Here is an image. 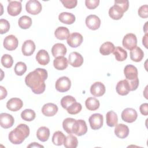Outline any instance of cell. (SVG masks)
<instances>
[{
  "instance_id": "22",
  "label": "cell",
  "mask_w": 148,
  "mask_h": 148,
  "mask_svg": "<svg viewBox=\"0 0 148 148\" xmlns=\"http://www.w3.org/2000/svg\"><path fill=\"white\" fill-rule=\"evenodd\" d=\"M67 49L66 46L60 43H56L51 48V53L54 57L63 56L66 53Z\"/></svg>"
},
{
  "instance_id": "15",
  "label": "cell",
  "mask_w": 148,
  "mask_h": 148,
  "mask_svg": "<svg viewBox=\"0 0 148 148\" xmlns=\"http://www.w3.org/2000/svg\"><path fill=\"white\" fill-rule=\"evenodd\" d=\"M106 91L105 85L100 82L94 83L90 87V92L94 97H101Z\"/></svg>"
},
{
  "instance_id": "10",
  "label": "cell",
  "mask_w": 148,
  "mask_h": 148,
  "mask_svg": "<svg viewBox=\"0 0 148 148\" xmlns=\"http://www.w3.org/2000/svg\"><path fill=\"white\" fill-rule=\"evenodd\" d=\"M22 10V5L21 1H9L7 7V11L9 15L12 16H16L18 15Z\"/></svg>"
},
{
  "instance_id": "5",
  "label": "cell",
  "mask_w": 148,
  "mask_h": 148,
  "mask_svg": "<svg viewBox=\"0 0 148 148\" xmlns=\"http://www.w3.org/2000/svg\"><path fill=\"white\" fill-rule=\"evenodd\" d=\"M123 46L129 50H131L136 47L137 38L135 34L129 33L126 34L123 39Z\"/></svg>"
},
{
  "instance_id": "52",
  "label": "cell",
  "mask_w": 148,
  "mask_h": 148,
  "mask_svg": "<svg viewBox=\"0 0 148 148\" xmlns=\"http://www.w3.org/2000/svg\"><path fill=\"white\" fill-rule=\"evenodd\" d=\"M142 43L145 46V47L147 48V34H146L142 39Z\"/></svg>"
},
{
  "instance_id": "6",
  "label": "cell",
  "mask_w": 148,
  "mask_h": 148,
  "mask_svg": "<svg viewBox=\"0 0 148 148\" xmlns=\"http://www.w3.org/2000/svg\"><path fill=\"white\" fill-rule=\"evenodd\" d=\"M88 121L91 129L97 130L102 127L103 117L100 113H94L89 117Z\"/></svg>"
},
{
  "instance_id": "8",
  "label": "cell",
  "mask_w": 148,
  "mask_h": 148,
  "mask_svg": "<svg viewBox=\"0 0 148 148\" xmlns=\"http://www.w3.org/2000/svg\"><path fill=\"white\" fill-rule=\"evenodd\" d=\"M121 116L123 121L128 123H132L136 120L138 113L135 109L128 108L123 110Z\"/></svg>"
},
{
  "instance_id": "24",
  "label": "cell",
  "mask_w": 148,
  "mask_h": 148,
  "mask_svg": "<svg viewBox=\"0 0 148 148\" xmlns=\"http://www.w3.org/2000/svg\"><path fill=\"white\" fill-rule=\"evenodd\" d=\"M68 61L67 58L64 56L56 57L53 61V66L57 70H64L68 67Z\"/></svg>"
},
{
  "instance_id": "50",
  "label": "cell",
  "mask_w": 148,
  "mask_h": 148,
  "mask_svg": "<svg viewBox=\"0 0 148 148\" xmlns=\"http://www.w3.org/2000/svg\"><path fill=\"white\" fill-rule=\"evenodd\" d=\"M0 90H1V98H0V99L2 100V99L6 98L8 93H7V91H6V88H4L2 86H0Z\"/></svg>"
},
{
  "instance_id": "9",
  "label": "cell",
  "mask_w": 148,
  "mask_h": 148,
  "mask_svg": "<svg viewBox=\"0 0 148 148\" xmlns=\"http://www.w3.org/2000/svg\"><path fill=\"white\" fill-rule=\"evenodd\" d=\"M83 37L79 32H73L67 38L68 45L73 48L79 47L83 42Z\"/></svg>"
},
{
  "instance_id": "18",
  "label": "cell",
  "mask_w": 148,
  "mask_h": 148,
  "mask_svg": "<svg viewBox=\"0 0 148 148\" xmlns=\"http://www.w3.org/2000/svg\"><path fill=\"white\" fill-rule=\"evenodd\" d=\"M35 44L34 42L32 40H25L21 47V51L24 56H30L35 51Z\"/></svg>"
},
{
  "instance_id": "23",
  "label": "cell",
  "mask_w": 148,
  "mask_h": 148,
  "mask_svg": "<svg viewBox=\"0 0 148 148\" xmlns=\"http://www.w3.org/2000/svg\"><path fill=\"white\" fill-rule=\"evenodd\" d=\"M36 60L40 65H46L50 62L49 54L45 50H40L36 55Z\"/></svg>"
},
{
  "instance_id": "31",
  "label": "cell",
  "mask_w": 148,
  "mask_h": 148,
  "mask_svg": "<svg viewBox=\"0 0 148 148\" xmlns=\"http://www.w3.org/2000/svg\"><path fill=\"white\" fill-rule=\"evenodd\" d=\"M115 49L114 45L110 42L103 43L99 48V52L103 56H108L113 52Z\"/></svg>"
},
{
  "instance_id": "13",
  "label": "cell",
  "mask_w": 148,
  "mask_h": 148,
  "mask_svg": "<svg viewBox=\"0 0 148 148\" xmlns=\"http://www.w3.org/2000/svg\"><path fill=\"white\" fill-rule=\"evenodd\" d=\"M84 61L82 56L76 51L72 52L69 54L68 57V62L69 64L75 68L82 66Z\"/></svg>"
},
{
  "instance_id": "25",
  "label": "cell",
  "mask_w": 148,
  "mask_h": 148,
  "mask_svg": "<svg viewBox=\"0 0 148 148\" xmlns=\"http://www.w3.org/2000/svg\"><path fill=\"white\" fill-rule=\"evenodd\" d=\"M59 20L65 24H72L75 21L76 18L74 14L68 12H62L58 16Z\"/></svg>"
},
{
  "instance_id": "32",
  "label": "cell",
  "mask_w": 148,
  "mask_h": 148,
  "mask_svg": "<svg viewBox=\"0 0 148 148\" xmlns=\"http://www.w3.org/2000/svg\"><path fill=\"white\" fill-rule=\"evenodd\" d=\"M106 124L110 127L116 126L118 123V117L117 114L112 111H109L106 114Z\"/></svg>"
},
{
  "instance_id": "2",
  "label": "cell",
  "mask_w": 148,
  "mask_h": 148,
  "mask_svg": "<svg viewBox=\"0 0 148 148\" xmlns=\"http://www.w3.org/2000/svg\"><path fill=\"white\" fill-rule=\"evenodd\" d=\"M29 134V128L25 124L18 125L15 129L9 134V140L14 145H19L23 142Z\"/></svg>"
},
{
  "instance_id": "4",
  "label": "cell",
  "mask_w": 148,
  "mask_h": 148,
  "mask_svg": "<svg viewBox=\"0 0 148 148\" xmlns=\"http://www.w3.org/2000/svg\"><path fill=\"white\" fill-rule=\"evenodd\" d=\"M26 11L31 14L36 15L39 14L42 9L41 3L37 0H29L25 5Z\"/></svg>"
},
{
  "instance_id": "19",
  "label": "cell",
  "mask_w": 148,
  "mask_h": 148,
  "mask_svg": "<svg viewBox=\"0 0 148 148\" xmlns=\"http://www.w3.org/2000/svg\"><path fill=\"white\" fill-rule=\"evenodd\" d=\"M58 106L53 103L45 104L42 108V112L43 115L47 117L54 116L58 112Z\"/></svg>"
},
{
  "instance_id": "47",
  "label": "cell",
  "mask_w": 148,
  "mask_h": 148,
  "mask_svg": "<svg viewBox=\"0 0 148 148\" xmlns=\"http://www.w3.org/2000/svg\"><path fill=\"white\" fill-rule=\"evenodd\" d=\"M99 3V0H86L85 5L88 9H95Z\"/></svg>"
},
{
  "instance_id": "29",
  "label": "cell",
  "mask_w": 148,
  "mask_h": 148,
  "mask_svg": "<svg viewBox=\"0 0 148 148\" xmlns=\"http://www.w3.org/2000/svg\"><path fill=\"white\" fill-rule=\"evenodd\" d=\"M54 35L59 40H65L70 35L69 31L65 27H59L55 30Z\"/></svg>"
},
{
  "instance_id": "11",
  "label": "cell",
  "mask_w": 148,
  "mask_h": 148,
  "mask_svg": "<svg viewBox=\"0 0 148 148\" xmlns=\"http://www.w3.org/2000/svg\"><path fill=\"white\" fill-rule=\"evenodd\" d=\"M3 47L8 50L12 51L15 50L18 45L17 38L13 35H9L6 36L3 40Z\"/></svg>"
},
{
  "instance_id": "34",
  "label": "cell",
  "mask_w": 148,
  "mask_h": 148,
  "mask_svg": "<svg viewBox=\"0 0 148 148\" xmlns=\"http://www.w3.org/2000/svg\"><path fill=\"white\" fill-rule=\"evenodd\" d=\"M65 138V135L61 131H57L53 135L52 142L54 145L61 146L64 144Z\"/></svg>"
},
{
  "instance_id": "46",
  "label": "cell",
  "mask_w": 148,
  "mask_h": 148,
  "mask_svg": "<svg viewBox=\"0 0 148 148\" xmlns=\"http://www.w3.org/2000/svg\"><path fill=\"white\" fill-rule=\"evenodd\" d=\"M61 2L63 4L65 8L69 9L75 8L77 3V0H61Z\"/></svg>"
},
{
  "instance_id": "30",
  "label": "cell",
  "mask_w": 148,
  "mask_h": 148,
  "mask_svg": "<svg viewBox=\"0 0 148 148\" xmlns=\"http://www.w3.org/2000/svg\"><path fill=\"white\" fill-rule=\"evenodd\" d=\"M85 105L86 108L91 111L97 110L100 105L99 101L95 98L88 97L85 101Z\"/></svg>"
},
{
  "instance_id": "16",
  "label": "cell",
  "mask_w": 148,
  "mask_h": 148,
  "mask_svg": "<svg viewBox=\"0 0 148 148\" xmlns=\"http://www.w3.org/2000/svg\"><path fill=\"white\" fill-rule=\"evenodd\" d=\"M23 102L18 98H12L8 101L6 108L10 111L16 112L22 108Z\"/></svg>"
},
{
  "instance_id": "37",
  "label": "cell",
  "mask_w": 148,
  "mask_h": 148,
  "mask_svg": "<svg viewBox=\"0 0 148 148\" xmlns=\"http://www.w3.org/2000/svg\"><path fill=\"white\" fill-rule=\"evenodd\" d=\"M77 127L75 134L79 136L86 134L88 130L86 121L83 120H77Z\"/></svg>"
},
{
  "instance_id": "35",
  "label": "cell",
  "mask_w": 148,
  "mask_h": 148,
  "mask_svg": "<svg viewBox=\"0 0 148 148\" xmlns=\"http://www.w3.org/2000/svg\"><path fill=\"white\" fill-rule=\"evenodd\" d=\"M78 145L77 138L73 135H69L65 138L64 146L66 148H76Z\"/></svg>"
},
{
  "instance_id": "38",
  "label": "cell",
  "mask_w": 148,
  "mask_h": 148,
  "mask_svg": "<svg viewBox=\"0 0 148 148\" xmlns=\"http://www.w3.org/2000/svg\"><path fill=\"white\" fill-rule=\"evenodd\" d=\"M36 117V113L34 112V110L30 109H27L24 110L21 113V117L23 120L27 121H31L35 119Z\"/></svg>"
},
{
  "instance_id": "28",
  "label": "cell",
  "mask_w": 148,
  "mask_h": 148,
  "mask_svg": "<svg viewBox=\"0 0 148 148\" xmlns=\"http://www.w3.org/2000/svg\"><path fill=\"white\" fill-rule=\"evenodd\" d=\"M123 14L124 12L122 10L116 5L112 6L109 10V15L113 20H120L123 16Z\"/></svg>"
},
{
  "instance_id": "26",
  "label": "cell",
  "mask_w": 148,
  "mask_h": 148,
  "mask_svg": "<svg viewBox=\"0 0 148 148\" xmlns=\"http://www.w3.org/2000/svg\"><path fill=\"white\" fill-rule=\"evenodd\" d=\"M144 57V53L142 50L139 47H136L130 51L131 60L134 62H140Z\"/></svg>"
},
{
  "instance_id": "39",
  "label": "cell",
  "mask_w": 148,
  "mask_h": 148,
  "mask_svg": "<svg viewBox=\"0 0 148 148\" xmlns=\"http://www.w3.org/2000/svg\"><path fill=\"white\" fill-rule=\"evenodd\" d=\"M27 65L26 64L21 61L18 62L14 66V71L15 73L18 76H22L27 71Z\"/></svg>"
},
{
  "instance_id": "33",
  "label": "cell",
  "mask_w": 148,
  "mask_h": 148,
  "mask_svg": "<svg viewBox=\"0 0 148 148\" xmlns=\"http://www.w3.org/2000/svg\"><path fill=\"white\" fill-rule=\"evenodd\" d=\"M113 53L115 56L116 60L118 61H123L127 57V52L126 50L120 46L115 47Z\"/></svg>"
},
{
  "instance_id": "36",
  "label": "cell",
  "mask_w": 148,
  "mask_h": 148,
  "mask_svg": "<svg viewBox=\"0 0 148 148\" xmlns=\"http://www.w3.org/2000/svg\"><path fill=\"white\" fill-rule=\"evenodd\" d=\"M18 24L21 29H28L32 25V19L27 16H23L19 18Z\"/></svg>"
},
{
  "instance_id": "45",
  "label": "cell",
  "mask_w": 148,
  "mask_h": 148,
  "mask_svg": "<svg viewBox=\"0 0 148 148\" xmlns=\"http://www.w3.org/2000/svg\"><path fill=\"white\" fill-rule=\"evenodd\" d=\"M138 15L143 18H146L148 17V6L147 5H144L141 6L138 11Z\"/></svg>"
},
{
  "instance_id": "17",
  "label": "cell",
  "mask_w": 148,
  "mask_h": 148,
  "mask_svg": "<svg viewBox=\"0 0 148 148\" xmlns=\"http://www.w3.org/2000/svg\"><path fill=\"white\" fill-rule=\"evenodd\" d=\"M116 90L117 94L120 95L124 96L127 95L130 91V85L128 80L127 79H124L119 81L117 83Z\"/></svg>"
},
{
  "instance_id": "27",
  "label": "cell",
  "mask_w": 148,
  "mask_h": 148,
  "mask_svg": "<svg viewBox=\"0 0 148 148\" xmlns=\"http://www.w3.org/2000/svg\"><path fill=\"white\" fill-rule=\"evenodd\" d=\"M37 138L41 142L47 141L50 136L49 129L45 126L40 127L38 128L36 132Z\"/></svg>"
},
{
  "instance_id": "7",
  "label": "cell",
  "mask_w": 148,
  "mask_h": 148,
  "mask_svg": "<svg viewBox=\"0 0 148 148\" xmlns=\"http://www.w3.org/2000/svg\"><path fill=\"white\" fill-rule=\"evenodd\" d=\"M77 127V120L73 118H66L62 122L64 130L69 134H76Z\"/></svg>"
},
{
  "instance_id": "1",
  "label": "cell",
  "mask_w": 148,
  "mask_h": 148,
  "mask_svg": "<svg viewBox=\"0 0 148 148\" xmlns=\"http://www.w3.org/2000/svg\"><path fill=\"white\" fill-rule=\"evenodd\" d=\"M48 76L47 71L43 68H36L29 72L25 78V84L34 94H41L46 88L45 81Z\"/></svg>"
},
{
  "instance_id": "49",
  "label": "cell",
  "mask_w": 148,
  "mask_h": 148,
  "mask_svg": "<svg viewBox=\"0 0 148 148\" xmlns=\"http://www.w3.org/2000/svg\"><path fill=\"white\" fill-rule=\"evenodd\" d=\"M139 110L142 114L144 116H147L148 114V103H142L139 107Z\"/></svg>"
},
{
  "instance_id": "20",
  "label": "cell",
  "mask_w": 148,
  "mask_h": 148,
  "mask_svg": "<svg viewBox=\"0 0 148 148\" xmlns=\"http://www.w3.org/2000/svg\"><path fill=\"white\" fill-rule=\"evenodd\" d=\"M124 73L127 80H133L138 77V69L133 65H127L124 69Z\"/></svg>"
},
{
  "instance_id": "44",
  "label": "cell",
  "mask_w": 148,
  "mask_h": 148,
  "mask_svg": "<svg viewBox=\"0 0 148 148\" xmlns=\"http://www.w3.org/2000/svg\"><path fill=\"white\" fill-rule=\"evenodd\" d=\"M114 5L119 6L124 13L127 11L129 7V1L128 0H116Z\"/></svg>"
},
{
  "instance_id": "42",
  "label": "cell",
  "mask_w": 148,
  "mask_h": 148,
  "mask_svg": "<svg viewBox=\"0 0 148 148\" xmlns=\"http://www.w3.org/2000/svg\"><path fill=\"white\" fill-rule=\"evenodd\" d=\"M82 109V106L80 103L74 102L67 109V112L70 114H76L79 113Z\"/></svg>"
},
{
  "instance_id": "48",
  "label": "cell",
  "mask_w": 148,
  "mask_h": 148,
  "mask_svg": "<svg viewBox=\"0 0 148 148\" xmlns=\"http://www.w3.org/2000/svg\"><path fill=\"white\" fill-rule=\"evenodd\" d=\"M130 85V91H134L135 90L137 89V88L139 86V79L138 77H136L133 80H127Z\"/></svg>"
},
{
  "instance_id": "40",
  "label": "cell",
  "mask_w": 148,
  "mask_h": 148,
  "mask_svg": "<svg viewBox=\"0 0 148 148\" xmlns=\"http://www.w3.org/2000/svg\"><path fill=\"white\" fill-rule=\"evenodd\" d=\"M1 64L5 68H10L13 64V59L12 57L8 54H3L1 57Z\"/></svg>"
},
{
  "instance_id": "21",
  "label": "cell",
  "mask_w": 148,
  "mask_h": 148,
  "mask_svg": "<svg viewBox=\"0 0 148 148\" xmlns=\"http://www.w3.org/2000/svg\"><path fill=\"white\" fill-rule=\"evenodd\" d=\"M129 128L127 125L124 124H117L114 128L115 135L120 139L127 138L129 134Z\"/></svg>"
},
{
  "instance_id": "41",
  "label": "cell",
  "mask_w": 148,
  "mask_h": 148,
  "mask_svg": "<svg viewBox=\"0 0 148 148\" xmlns=\"http://www.w3.org/2000/svg\"><path fill=\"white\" fill-rule=\"evenodd\" d=\"M76 102V99L71 95H66L61 100V105L64 108L66 109L71 105Z\"/></svg>"
},
{
  "instance_id": "51",
  "label": "cell",
  "mask_w": 148,
  "mask_h": 148,
  "mask_svg": "<svg viewBox=\"0 0 148 148\" xmlns=\"http://www.w3.org/2000/svg\"><path fill=\"white\" fill-rule=\"evenodd\" d=\"M44 147L43 146H42L36 142L31 143L27 146V147Z\"/></svg>"
},
{
  "instance_id": "12",
  "label": "cell",
  "mask_w": 148,
  "mask_h": 148,
  "mask_svg": "<svg viewBox=\"0 0 148 148\" xmlns=\"http://www.w3.org/2000/svg\"><path fill=\"white\" fill-rule=\"evenodd\" d=\"M86 24L90 29L97 30L101 25V20L97 16L90 14L86 18Z\"/></svg>"
},
{
  "instance_id": "43",
  "label": "cell",
  "mask_w": 148,
  "mask_h": 148,
  "mask_svg": "<svg viewBox=\"0 0 148 148\" xmlns=\"http://www.w3.org/2000/svg\"><path fill=\"white\" fill-rule=\"evenodd\" d=\"M10 29V24L9 21L5 19L1 18L0 20V34H3L8 32Z\"/></svg>"
},
{
  "instance_id": "14",
  "label": "cell",
  "mask_w": 148,
  "mask_h": 148,
  "mask_svg": "<svg viewBox=\"0 0 148 148\" xmlns=\"http://www.w3.org/2000/svg\"><path fill=\"white\" fill-rule=\"evenodd\" d=\"M14 123L13 117L7 113H2L0 114V124L1 126L5 128L8 129L13 126Z\"/></svg>"
},
{
  "instance_id": "3",
  "label": "cell",
  "mask_w": 148,
  "mask_h": 148,
  "mask_svg": "<svg viewBox=\"0 0 148 148\" xmlns=\"http://www.w3.org/2000/svg\"><path fill=\"white\" fill-rule=\"evenodd\" d=\"M71 86V81L66 76H62L58 78L55 84L56 89L60 92H64L68 91Z\"/></svg>"
}]
</instances>
